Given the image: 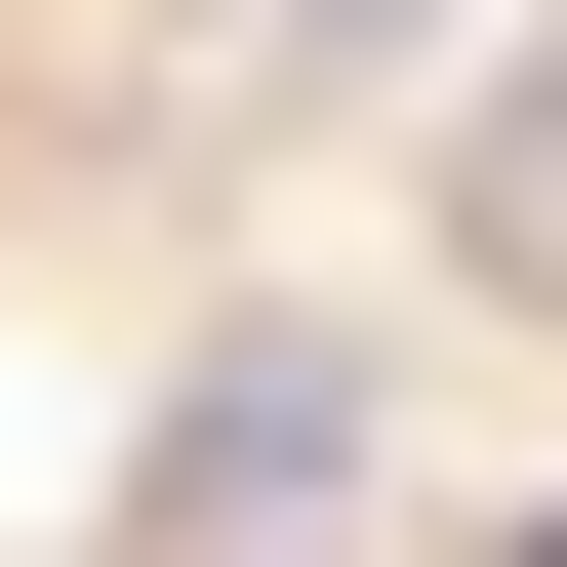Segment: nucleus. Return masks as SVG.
<instances>
[{
	"label": "nucleus",
	"mask_w": 567,
	"mask_h": 567,
	"mask_svg": "<svg viewBox=\"0 0 567 567\" xmlns=\"http://www.w3.org/2000/svg\"><path fill=\"white\" fill-rule=\"evenodd\" d=\"M324 486H365V365H324V324L163 365V527H324Z\"/></svg>",
	"instance_id": "1"
},
{
	"label": "nucleus",
	"mask_w": 567,
	"mask_h": 567,
	"mask_svg": "<svg viewBox=\"0 0 567 567\" xmlns=\"http://www.w3.org/2000/svg\"><path fill=\"white\" fill-rule=\"evenodd\" d=\"M446 244H486V284H567V41H527L486 122H446Z\"/></svg>",
	"instance_id": "2"
},
{
	"label": "nucleus",
	"mask_w": 567,
	"mask_h": 567,
	"mask_svg": "<svg viewBox=\"0 0 567 567\" xmlns=\"http://www.w3.org/2000/svg\"><path fill=\"white\" fill-rule=\"evenodd\" d=\"M244 82H446V0H203Z\"/></svg>",
	"instance_id": "3"
},
{
	"label": "nucleus",
	"mask_w": 567,
	"mask_h": 567,
	"mask_svg": "<svg viewBox=\"0 0 567 567\" xmlns=\"http://www.w3.org/2000/svg\"><path fill=\"white\" fill-rule=\"evenodd\" d=\"M527 567H567V527H527Z\"/></svg>",
	"instance_id": "4"
}]
</instances>
